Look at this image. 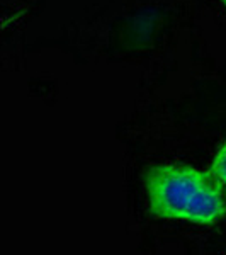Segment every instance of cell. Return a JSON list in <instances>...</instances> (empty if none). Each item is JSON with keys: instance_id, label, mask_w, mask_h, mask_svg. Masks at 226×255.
<instances>
[{"instance_id": "obj_1", "label": "cell", "mask_w": 226, "mask_h": 255, "mask_svg": "<svg viewBox=\"0 0 226 255\" xmlns=\"http://www.w3.org/2000/svg\"><path fill=\"white\" fill-rule=\"evenodd\" d=\"M146 192L155 216L211 225L226 215V201L218 179L189 165L148 168Z\"/></svg>"}, {"instance_id": "obj_2", "label": "cell", "mask_w": 226, "mask_h": 255, "mask_svg": "<svg viewBox=\"0 0 226 255\" xmlns=\"http://www.w3.org/2000/svg\"><path fill=\"white\" fill-rule=\"evenodd\" d=\"M211 172L220 182H223L226 186V141L221 145V148L218 150L215 160L211 163Z\"/></svg>"}, {"instance_id": "obj_3", "label": "cell", "mask_w": 226, "mask_h": 255, "mask_svg": "<svg viewBox=\"0 0 226 255\" xmlns=\"http://www.w3.org/2000/svg\"><path fill=\"white\" fill-rule=\"evenodd\" d=\"M221 3H223V5L226 7V0H221Z\"/></svg>"}]
</instances>
